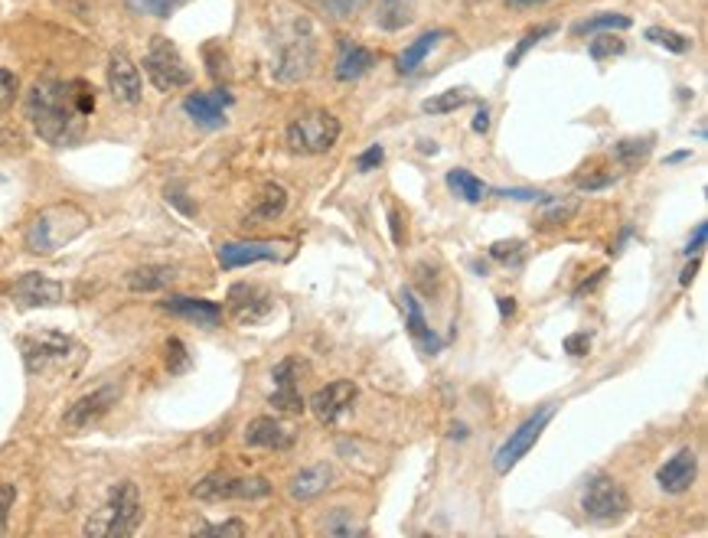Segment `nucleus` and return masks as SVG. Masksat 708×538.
<instances>
[{
  "instance_id": "nucleus-1",
  "label": "nucleus",
  "mask_w": 708,
  "mask_h": 538,
  "mask_svg": "<svg viewBox=\"0 0 708 538\" xmlns=\"http://www.w3.org/2000/svg\"><path fill=\"white\" fill-rule=\"evenodd\" d=\"M95 111V89L85 79H40L27 95V118L33 131L53 147L82 141L85 118Z\"/></svg>"
},
{
  "instance_id": "nucleus-2",
  "label": "nucleus",
  "mask_w": 708,
  "mask_h": 538,
  "mask_svg": "<svg viewBox=\"0 0 708 538\" xmlns=\"http://www.w3.org/2000/svg\"><path fill=\"white\" fill-rule=\"evenodd\" d=\"M317 62V33L314 23L304 14H291L288 23H278L275 30V59H271V75L284 85L304 82L314 72Z\"/></svg>"
},
{
  "instance_id": "nucleus-3",
  "label": "nucleus",
  "mask_w": 708,
  "mask_h": 538,
  "mask_svg": "<svg viewBox=\"0 0 708 538\" xmlns=\"http://www.w3.org/2000/svg\"><path fill=\"white\" fill-rule=\"evenodd\" d=\"M141 493L138 486L131 480H124L118 486H111L108 499L102 503V509L85 522V535H95V538H124V535H134L141 529Z\"/></svg>"
},
{
  "instance_id": "nucleus-4",
  "label": "nucleus",
  "mask_w": 708,
  "mask_h": 538,
  "mask_svg": "<svg viewBox=\"0 0 708 538\" xmlns=\"http://www.w3.org/2000/svg\"><path fill=\"white\" fill-rule=\"evenodd\" d=\"M85 229H89V216H85L79 206H72V203L49 206L30 222L27 248L33 255H53V252H59L62 245L79 239Z\"/></svg>"
},
{
  "instance_id": "nucleus-5",
  "label": "nucleus",
  "mask_w": 708,
  "mask_h": 538,
  "mask_svg": "<svg viewBox=\"0 0 708 538\" xmlns=\"http://www.w3.org/2000/svg\"><path fill=\"white\" fill-rule=\"evenodd\" d=\"M288 147L301 157H314V154H327V150L340 141V121L337 115H330L324 108L304 111L288 124Z\"/></svg>"
},
{
  "instance_id": "nucleus-6",
  "label": "nucleus",
  "mask_w": 708,
  "mask_h": 538,
  "mask_svg": "<svg viewBox=\"0 0 708 538\" xmlns=\"http://www.w3.org/2000/svg\"><path fill=\"white\" fill-rule=\"evenodd\" d=\"M144 72H147V79L154 82V89H160V92H177L193 82V72L186 69L180 49L173 46L167 36H154L151 46H147Z\"/></svg>"
},
{
  "instance_id": "nucleus-7",
  "label": "nucleus",
  "mask_w": 708,
  "mask_h": 538,
  "mask_svg": "<svg viewBox=\"0 0 708 538\" xmlns=\"http://www.w3.org/2000/svg\"><path fill=\"white\" fill-rule=\"evenodd\" d=\"M271 483L265 477H232V473H209L193 486V496L203 503H222V499H265Z\"/></svg>"
},
{
  "instance_id": "nucleus-8",
  "label": "nucleus",
  "mask_w": 708,
  "mask_h": 538,
  "mask_svg": "<svg viewBox=\"0 0 708 538\" xmlns=\"http://www.w3.org/2000/svg\"><path fill=\"white\" fill-rule=\"evenodd\" d=\"M581 509L594 522H620L630 512V496L614 477H594L581 496Z\"/></svg>"
},
{
  "instance_id": "nucleus-9",
  "label": "nucleus",
  "mask_w": 708,
  "mask_h": 538,
  "mask_svg": "<svg viewBox=\"0 0 708 538\" xmlns=\"http://www.w3.org/2000/svg\"><path fill=\"white\" fill-rule=\"evenodd\" d=\"M555 418V408L549 405V408H542L539 415H532L529 421H523L516 428V434H509V441L496 450V457H493V467H496V473H509L513 470L519 460H523L526 454L532 447H536V441L542 437V431L549 428V421Z\"/></svg>"
},
{
  "instance_id": "nucleus-10",
  "label": "nucleus",
  "mask_w": 708,
  "mask_h": 538,
  "mask_svg": "<svg viewBox=\"0 0 708 538\" xmlns=\"http://www.w3.org/2000/svg\"><path fill=\"white\" fill-rule=\"evenodd\" d=\"M20 349H23V359H27V369L36 375V372H46L49 366H56V362H62V359H69L76 343L56 330H46L36 336H23Z\"/></svg>"
},
{
  "instance_id": "nucleus-11",
  "label": "nucleus",
  "mask_w": 708,
  "mask_h": 538,
  "mask_svg": "<svg viewBox=\"0 0 708 538\" xmlns=\"http://www.w3.org/2000/svg\"><path fill=\"white\" fill-rule=\"evenodd\" d=\"M229 314L235 323H242V327H252V323H262L271 317V310H275V297H271L265 287L258 284H235L229 291Z\"/></svg>"
},
{
  "instance_id": "nucleus-12",
  "label": "nucleus",
  "mask_w": 708,
  "mask_h": 538,
  "mask_svg": "<svg viewBox=\"0 0 708 538\" xmlns=\"http://www.w3.org/2000/svg\"><path fill=\"white\" fill-rule=\"evenodd\" d=\"M62 284L46 278V274H23L14 284H10V300H14L17 307H56L62 300Z\"/></svg>"
},
{
  "instance_id": "nucleus-13",
  "label": "nucleus",
  "mask_w": 708,
  "mask_h": 538,
  "mask_svg": "<svg viewBox=\"0 0 708 538\" xmlns=\"http://www.w3.org/2000/svg\"><path fill=\"white\" fill-rule=\"evenodd\" d=\"M118 395H121V385H102V389L82 395L79 402H72V408L66 411L62 424H66L69 431L89 428V424H95L102 415H108V408L118 402Z\"/></svg>"
},
{
  "instance_id": "nucleus-14",
  "label": "nucleus",
  "mask_w": 708,
  "mask_h": 538,
  "mask_svg": "<svg viewBox=\"0 0 708 538\" xmlns=\"http://www.w3.org/2000/svg\"><path fill=\"white\" fill-rule=\"evenodd\" d=\"M356 395H359L356 382H350V379L330 382L327 389L314 392V398H310V411H314L320 424H337L346 411L353 408Z\"/></svg>"
},
{
  "instance_id": "nucleus-15",
  "label": "nucleus",
  "mask_w": 708,
  "mask_h": 538,
  "mask_svg": "<svg viewBox=\"0 0 708 538\" xmlns=\"http://www.w3.org/2000/svg\"><path fill=\"white\" fill-rule=\"evenodd\" d=\"M232 105V95L226 89H216V92H193L186 95L183 111L190 115L200 128H226V108Z\"/></svg>"
},
{
  "instance_id": "nucleus-16",
  "label": "nucleus",
  "mask_w": 708,
  "mask_h": 538,
  "mask_svg": "<svg viewBox=\"0 0 708 538\" xmlns=\"http://www.w3.org/2000/svg\"><path fill=\"white\" fill-rule=\"evenodd\" d=\"M108 89L121 105H138L141 102V72L128 59V53H115L108 59Z\"/></svg>"
},
{
  "instance_id": "nucleus-17",
  "label": "nucleus",
  "mask_w": 708,
  "mask_h": 538,
  "mask_svg": "<svg viewBox=\"0 0 708 538\" xmlns=\"http://www.w3.org/2000/svg\"><path fill=\"white\" fill-rule=\"evenodd\" d=\"M695 477H699V457H695V450L682 447L679 454H673L660 467V473H656V483H660L666 493H686L689 486L695 483Z\"/></svg>"
},
{
  "instance_id": "nucleus-18",
  "label": "nucleus",
  "mask_w": 708,
  "mask_h": 538,
  "mask_svg": "<svg viewBox=\"0 0 708 538\" xmlns=\"http://www.w3.org/2000/svg\"><path fill=\"white\" fill-rule=\"evenodd\" d=\"M281 248L275 242H226L219 248V265L226 271L255 265V261H278Z\"/></svg>"
},
{
  "instance_id": "nucleus-19",
  "label": "nucleus",
  "mask_w": 708,
  "mask_h": 538,
  "mask_svg": "<svg viewBox=\"0 0 708 538\" xmlns=\"http://www.w3.org/2000/svg\"><path fill=\"white\" fill-rule=\"evenodd\" d=\"M294 372H297V362L294 359L278 362L275 372H271V379H275L271 408L284 411V415H301V411H304V398H301V392H297V385H294Z\"/></svg>"
},
{
  "instance_id": "nucleus-20",
  "label": "nucleus",
  "mask_w": 708,
  "mask_h": 538,
  "mask_svg": "<svg viewBox=\"0 0 708 538\" xmlns=\"http://www.w3.org/2000/svg\"><path fill=\"white\" fill-rule=\"evenodd\" d=\"M173 317H183L196 323V327H219L222 323V307L213 304V300H200V297H167L160 304Z\"/></svg>"
},
{
  "instance_id": "nucleus-21",
  "label": "nucleus",
  "mask_w": 708,
  "mask_h": 538,
  "mask_svg": "<svg viewBox=\"0 0 708 538\" xmlns=\"http://www.w3.org/2000/svg\"><path fill=\"white\" fill-rule=\"evenodd\" d=\"M402 304H405V330H408V336H412V340L421 346V353L434 356L444 343H441L438 336H434V330L428 327L425 310H421L418 297H415L412 291H405V294H402Z\"/></svg>"
},
{
  "instance_id": "nucleus-22",
  "label": "nucleus",
  "mask_w": 708,
  "mask_h": 538,
  "mask_svg": "<svg viewBox=\"0 0 708 538\" xmlns=\"http://www.w3.org/2000/svg\"><path fill=\"white\" fill-rule=\"evenodd\" d=\"M245 444L248 447H265V450H288L294 444V434L278 424L275 418H255L245 428Z\"/></svg>"
},
{
  "instance_id": "nucleus-23",
  "label": "nucleus",
  "mask_w": 708,
  "mask_h": 538,
  "mask_svg": "<svg viewBox=\"0 0 708 538\" xmlns=\"http://www.w3.org/2000/svg\"><path fill=\"white\" fill-rule=\"evenodd\" d=\"M372 66H376V56H372L363 43L340 40V56H337V79H340V82L363 79V75H366Z\"/></svg>"
},
{
  "instance_id": "nucleus-24",
  "label": "nucleus",
  "mask_w": 708,
  "mask_h": 538,
  "mask_svg": "<svg viewBox=\"0 0 708 538\" xmlns=\"http://www.w3.org/2000/svg\"><path fill=\"white\" fill-rule=\"evenodd\" d=\"M330 483H333V467L330 464L304 467L291 480V499H297V503H310V499H317L320 493H327Z\"/></svg>"
},
{
  "instance_id": "nucleus-25",
  "label": "nucleus",
  "mask_w": 708,
  "mask_h": 538,
  "mask_svg": "<svg viewBox=\"0 0 708 538\" xmlns=\"http://www.w3.org/2000/svg\"><path fill=\"white\" fill-rule=\"evenodd\" d=\"M288 209V190H284L281 183H265L262 193H258L252 212H248V219L252 222H275L281 212Z\"/></svg>"
},
{
  "instance_id": "nucleus-26",
  "label": "nucleus",
  "mask_w": 708,
  "mask_h": 538,
  "mask_svg": "<svg viewBox=\"0 0 708 538\" xmlns=\"http://www.w3.org/2000/svg\"><path fill=\"white\" fill-rule=\"evenodd\" d=\"M415 4L418 0H379L376 7V23L385 33L405 30L415 20Z\"/></svg>"
},
{
  "instance_id": "nucleus-27",
  "label": "nucleus",
  "mask_w": 708,
  "mask_h": 538,
  "mask_svg": "<svg viewBox=\"0 0 708 538\" xmlns=\"http://www.w3.org/2000/svg\"><path fill=\"white\" fill-rule=\"evenodd\" d=\"M447 190H451L457 199H464V203H483V196L490 193V186L483 183L480 177H474L470 170H451L447 173Z\"/></svg>"
},
{
  "instance_id": "nucleus-28",
  "label": "nucleus",
  "mask_w": 708,
  "mask_h": 538,
  "mask_svg": "<svg viewBox=\"0 0 708 538\" xmlns=\"http://www.w3.org/2000/svg\"><path fill=\"white\" fill-rule=\"evenodd\" d=\"M444 36H447V30H431V33H421L418 40H415V43L408 46L405 53L399 56V62H395V66H399V72H402V75H412V72L421 66V62H425V56L431 53V49L444 40Z\"/></svg>"
},
{
  "instance_id": "nucleus-29",
  "label": "nucleus",
  "mask_w": 708,
  "mask_h": 538,
  "mask_svg": "<svg viewBox=\"0 0 708 538\" xmlns=\"http://www.w3.org/2000/svg\"><path fill=\"white\" fill-rule=\"evenodd\" d=\"M545 209L539 212V219L536 225L542 232H549V229H558V225H568L571 219H575V212H578V199L575 196H565V199H542Z\"/></svg>"
},
{
  "instance_id": "nucleus-30",
  "label": "nucleus",
  "mask_w": 708,
  "mask_h": 538,
  "mask_svg": "<svg viewBox=\"0 0 708 538\" xmlns=\"http://www.w3.org/2000/svg\"><path fill=\"white\" fill-rule=\"evenodd\" d=\"M173 278H177V268H170V265H144V268H134L128 274V287H131V291H160V287H167Z\"/></svg>"
},
{
  "instance_id": "nucleus-31",
  "label": "nucleus",
  "mask_w": 708,
  "mask_h": 538,
  "mask_svg": "<svg viewBox=\"0 0 708 538\" xmlns=\"http://www.w3.org/2000/svg\"><path fill=\"white\" fill-rule=\"evenodd\" d=\"M653 154V137H627L614 147V157L620 160V167L637 170L640 164H647V157Z\"/></svg>"
},
{
  "instance_id": "nucleus-32",
  "label": "nucleus",
  "mask_w": 708,
  "mask_h": 538,
  "mask_svg": "<svg viewBox=\"0 0 708 538\" xmlns=\"http://www.w3.org/2000/svg\"><path fill=\"white\" fill-rule=\"evenodd\" d=\"M470 102V95L464 92V89H451V92H441V95H434V98H428L425 108L428 115H451V111H457V108H464Z\"/></svg>"
},
{
  "instance_id": "nucleus-33",
  "label": "nucleus",
  "mask_w": 708,
  "mask_h": 538,
  "mask_svg": "<svg viewBox=\"0 0 708 538\" xmlns=\"http://www.w3.org/2000/svg\"><path fill=\"white\" fill-rule=\"evenodd\" d=\"M310 4H314L320 14H327L333 20H350L369 4V0H310Z\"/></svg>"
},
{
  "instance_id": "nucleus-34",
  "label": "nucleus",
  "mask_w": 708,
  "mask_h": 538,
  "mask_svg": "<svg viewBox=\"0 0 708 538\" xmlns=\"http://www.w3.org/2000/svg\"><path fill=\"white\" fill-rule=\"evenodd\" d=\"M647 40L656 43V46H663V49H669V53H689V46H692L689 36H682L676 30H666V27H650L647 30Z\"/></svg>"
},
{
  "instance_id": "nucleus-35",
  "label": "nucleus",
  "mask_w": 708,
  "mask_h": 538,
  "mask_svg": "<svg viewBox=\"0 0 708 538\" xmlns=\"http://www.w3.org/2000/svg\"><path fill=\"white\" fill-rule=\"evenodd\" d=\"M526 252V242L519 239H503V242H493L490 245V258L493 261H503V265H519Z\"/></svg>"
},
{
  "instance_id": "nucleus-36",
  "label": "nucleus",
  "mask_w": 708,
  "mask_h": 538,
  "mask_svg": "<svg viewBox=\"0 0 708 538\" xmlns=\"http://www.w3.org/2000/svg\"><path fill=\"white\" fill-rule=\"evenodd\" d=\"M630 17H624V14H601V17H591V20H585L578 27V33H598V30H627L630 27Z\"/></svg>"
},
{
  "instance_id": "nucleus-37",
  "label": "nucleus",
  "mask_w": 708,
  "mask_h": 538,
  "mask_svg": "<svg viewBox=\"0 0 708 538\" xmlns=\"http://www.w3.org/2000/svg\"><path fill=\"white\" fill-rule=\"evenodd\" d=\"M555 33V27H539V30H529L523 40H519V46L513 49V53H509V59H506V66H519V62H523V56L529 53L532 46L536 43H542L545 36H552Z\"/></svg>"
},
{
  "instance_id": "nucleus-38",
  "label": "nucleus",
  "mask_w": 708,
  "mask_h": 538,
  "mask_svg": "<svg viewBox=\"0 0 708 538\" xmlns=\"http://www.w3.org/2000/svg\"><path fill=\"white\" fill-rule=\"evenodd\" d=\"M128 4L138 10V14H147V17H170L180 0H128Z\"/></svg>"
},
{
  "instance_id": "nucleus-39",
  "label": "nucleus",
  "mask_w": 708,
  "mask_h": 538,
  "mask_svg": "<svg viewBox=\"0 0 708 538\" xmlns=\"http://www.w3.org/2000/svg\"><path fill=\"white\" fill-rule=\"evenodd\" d=\"M327 532H330V535H340V538H350V535H359L363 529H359V525L350 519V512L337 509V512H333V516L327 519Z\"/></svg>"
},
{
  "instance_id": "nucleus-40",
  "label": "nucleus",
  "mask_w": 708,
  "mask_h": 538,
  "mask_svg": "<svg viewBox=\"0 0 708 538\" xmlns=\"http://www.w3.org/2000/svg\"><path fill=\"white\" fill-rule=\"evenodd\" d=\"M588 53L591 59H607V56H620L624 53V40H617V36H598L591 46H588Z\"/></svg>"
},
{
  "instance_id": "nucleus-41",
  "label": "nucleus",
  "mask_w": 708,
  "mask_h": 538,
  "mask_svg": "<svg viewBox=\"0 0 708 538\" xmlns=\"http://www.w3.org/2000/svg\"><path fill=\"white\" fill-rule=\"evenodd\" d=\"M167 369L173 375L190 369V353H186V346L180 340H167Z\"/></svg>"
},
{
  "instance_id": "nucleus-42",
  "label": "nucleus",
  "mask_w": 708,
  "mask_h": 538,
  "mask_svg": "<svg viewBox=\"0 0 708 538\" xmlns=\"http://www.w3.org/2000/svg\"><path fill=\"white\" fill-rule=\"evenodd\" d=\"M382 160H385V147L382 144H372L369 150H363V154L356 157V170L359 173H372L376 167H382Z\"/></svg>"
},
{
  "instance_id": "nucleus-43",
  "label": "nucleus",
  "mask_w": 708,
  "mask_h": 538,
  "mask_svg": "<svg viewBox=\"0 0 708 538\" xmlns=\"http://www.w3.org/2000/svg\"><path fill=\"white\" fill-rule=\"evenodd\" d=\"M17 89H20L17 75L10 72V69H0V108H7L10 102H14V98H17Z\"/></svg>"
},
{
  "instance_id": "nucleus-44",
  "label": "nucleus",
  "mask_w": 708,
  "mask_h": 538,
  "mask_svg": "<svg viewBox=\"0 0 708 538\" xmlns=\"http://www.w3.org/2000/svg\"><path fill=\"white\" fill-rule=\"evenodd\" d=\"M203 535H245V522L229 519V522H216V525H203Z\"/></svg>"
},
{
  "instance_id": "nucleus-45",
  "label": "nucleus",
  "mask_w": 708,
  "mask_h": 538,
  "mask_svg": "<svg viewBox=\"0 0 708 538\" xmlns=\"http://www.w3.org/2000/svg\"><path fill=\"white\" fill-rule=\"evenodd\" d=\"M14 499H17V486L14 483L0 486V532L7 529V512H10V506H14Z\"/></svg>"
},
{
  "instance_id": "nucleus-46",
  "label": "nucleus",
  "mask_w": 708,
  "mask_h": 538,
  "mask_svg": "<svg viewBox=\"0 0 708 538\" xmlns=\"http://www.w3.org/2000/svg\"><path fill=\"white\" fill-rule=\"evenodd\" d=\"M588 349H591V336L588 333H571L568 340H565V353L568 356H588Z\"/></svg>"
},
{
  "instance_id": "nucleus-47",
  "label": "nucleus",
  "mask_w": 708,
  "mask_h": 538,
  "mask_svg": "<svg viewBox=\"0 0 708 538\" xmlns=\"http://www.w3.org/2000/svg\"><path fill=\"white\" fill-rule=\"evenodd\" d=\"M493 196H503V199H523V203H529V199H536V203H542V199H549L545 193L539 190H490Z\"/></svg>"
},
{
  "instance_id": "nucleus-48",
  "label": "nucleus",
  "mask_w": 708,
  "mask_h": 538,
  "mask_svg": "<svg viewBox=\"0 0 708 538\" xmlns=\"http://www.w3.org/2000/svg\"><path fill=\"white\" fill-rule=\"evenodd\" d=\"M705 235H708V225L699 222V225H695V235H692L689 245H686V255H689V258H692V255H699L702 248H705Z\"/></svg>"
},
{
  "instance_id": "nucleus-49",
  "label": "nucleus",
  "mask_w": 708,
  "mask_h": 538,
  "mask_svg": "<svg viewBox=\"0 0 708 538\" xmlns=\"http://www.w3.org/2000/svg\"><path fill=\"white\" fill-rule=\"evenodd\" d=\"M389 225H392V242H395V245H405L402 216H399V209H395V206H389Z\"/></svg>"
},
{
  "instance_id": "nucleus-50",
  "label": "nucleus",
  "mask_w": 708,
  "mask_h": 538,
  "mask_svg": "<svg viewBox=\"0 0 708 538\" xmlns=\"http://www.w3.org/2000/svg\"><path fill=\"white\" fill-rule=\"evenodd\" d=\"M617 177L614 173H604V177H585L581 180V190H604V186H611Z\"/></svg>"
},
{
  "instance_id": "nucleus-51",
  "label": "nucleus",
  "mask_w": 708,
  "mask_h": 538,
  "mask_svg": "<svg viewBox=\"0 0 708 538\" xmlns=\"http://www.w3.org/2000/svg\"><path fill=\"white\" fill-rule=\"evenodd\" d=\"M474 131H477V134H487V131H490V111H487V108H480V111H477V118H474Z\"/></svg>"
},
{
  "instance_id": "nucleus-52",
  "label": "nucleus",
  "mask_w": 708,
  "mask_h": 538,
  "mask_svg": "<svg viewBox=\"0 0 708 538\" xmlns=\"http://www.w3.org/2000/svg\"><path fill=\"white\" fill-rule=\"evenodd\" d=\"M695 271H699V255H695L689 265H686V271H682V278H679V284L682 287H689L692 284V278H695Z\"/></svg>"
},
{
  "instance_id": "nucleus-53",
  "label": "nucleus",
  "mask_w": 708,
  "mask_h": 538,
  "mask_svg": "<svg viewBox=\"0 0 708 538\" xmlns=\"http://www.w3.org/2000/svg\"><path fill=\"white\" fill-rule=\"evenodd\" d=\"M496 304H500V314H503V317H513V314H516V300H513V297H500Z\"/></svg>"
},
{
  "instance_id": "nucleus-54",
  "label": "nucleus",
  "mask_w": 708,
  "mask_h": 538,
  "mask_svg": "<svg viewBox=\"0 0 708 538\" xmlns=\"http://www.w3.org/2000/svg\"><path fill=\"white\" fill-rule=\"evenodd\" d=\"M506 4H513V7H532V4H545V0H506Z\"/></svg>"
}]
</instances>
